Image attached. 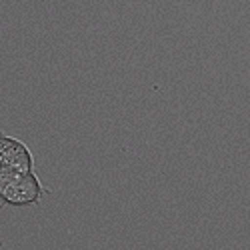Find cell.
Listing matches in <instances>:
<instances>
[{
    "mask_svg": "<svg viewBox=\"0 0 250 250\" xmlns=\"http://www.w3.org/2000/svg\"><path fill=\"white\" fill-rule=\"evenodd\" d=\"M34 158L24 142L0 132V178L32 172Z\"/></svg>",
    "mask_w": 250,
    "mask_h": 250,
    "instance_id": "1",
    "label": "cell"
},
{
    "mask_svg": "<svg viewBox=\"0 0 250 250\" xmlns=\"http://www.w3.org/2000/svg\"><path fill=\"white\" fill-rule=\"evenodd\" d=\"M0 196L10 204H34L44 196V188L34 172L0 178Z\"/></svg>",
    "mask_w": 250,
    "mask_h": 250,
    "instance_id": "2",
    "label": "cell"
}]
</instances>
